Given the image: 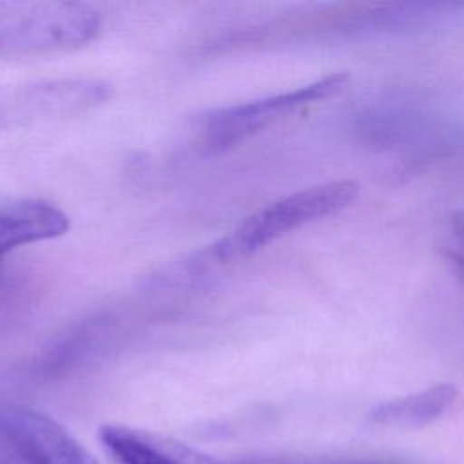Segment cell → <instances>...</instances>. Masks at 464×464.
Returning a JSON list of instances; mask_svg holds the SVG:
<instances>
[{"label":"cell","mask_w":464,"mask_h":464,"mask_svg":"<svg viewBox=\"0 0 464 464\" xmlns=\"http://www.w3.org/2000/svg\"><path fill=\"white\" fill-rule=\"evenodd\" d=\"M359 190L357 181L337 179L288 194L245 218L208 252L219 261L243 259L303 225L337 214L355 201Z\"/></svg>","instance_id":"6da1fadb"},{"label":"cell","mask_w":464,"mask_h":464,"mask_svg":"<svg viewBox=\"0 0 464 464\" xmlns=\"http://www.w3.org/2000/svg\"><path fill=\"white\" fill-rule=\"evenodd\" d=\"M96 9L78 2L0 0V49L60 51L83 45L100 31Z\"/></svg>","instance_id":"7a4b0ae2"},{"label":"cell","mask_w":464,"mask_h":464,"mask_svg":"<svg viewBox=\"0 0 464 464\" xmlns=\"http://www.w3.org/2000/svg\"><path fill=\"white\" fill-rule=\"evenodd\" d=\"M348 82L346 72H334L294 91L212 111L205 116L201 141L210 152L234 147L304 105L337 96Z\"/></svg>","instance_id":"3957f363"},{"label":"cell","mask_w":464,"mask_h":464,"mask_svg":"<svg viewBox=\"0 0 464 464\" xmlns=\"http://www.w3.org/2000/svg\"><path fill=\"white\" fill-rule=\"evenodd\" d=\"M0 464H100L60 422L25 406H0Z\"/></svg>","instance_id":"277c9868"},{"label":"cell","mask_w":464,"mask_h":464,"mask_svg":"<svg viewBox=\"0 0 464 464\" xmlns=\"http://www.w3.org/2000/svg\"><path fill=\"white\" fill-rule=\"evenodd\" d=\"M109 96L96 80H51L0 92V127H18L82 112Z\"/></svg>","instance_id":"5b68a950"},{"label":"cell","mask_w":464,"mask_h":464,"mask_svg":"<svg viewBox=\"0 0 464 464\" xmlns=\"http://www.w3.org/2000/svg\"><path fill=\"white\" fill-rule=\"evenodd\" d=\"M100 442L112 464H223L172 437L125 424H103Z\"/></svg>","instance_id":"8992f818"},{"label":"cell","mask_w":464,"mask_h":464,"mask_svg":"<svg viewBox=\"0 0 464 464\" xmlns=\"http://www.w3.org/2000/svg\"><path fill=\"white\" fill-rule=\"evenodd\" d=\"M67 214L45 199H20L0 205V263L14 248L63 236Z\"/></svg>","instance_id":"52a82bcc"},{"label":"cell","mask_w":464,"mask_h":464,"mask_svg":"<svg viewBox=\"0 0 464 464\" xmlns=\"http://www.w3.org/2000/svg\"><path fill=\"white\" fill-rule=\"evenodd\" d=\"M457 386L451 382H440L408 397L393 399L377 404L370 419L382 426L419 428L437 420L457 399Z\"/></svg>","instance_id":"ba28073f"},{"label":"cell","mask_w":464,"mask_h":464,"mask_svg":"<svg viewBox=\"0 0 464 464\" xmlns=\"http://www.w3.org/2000/svg\"><path fill=\"white\" fill-rule=\"evenodd\" d=\"M451 234L455 241L453 256L464 265V214H459L451 219Z\"/></svg>","instance_id":"9c48e42d"}]
</instances>
